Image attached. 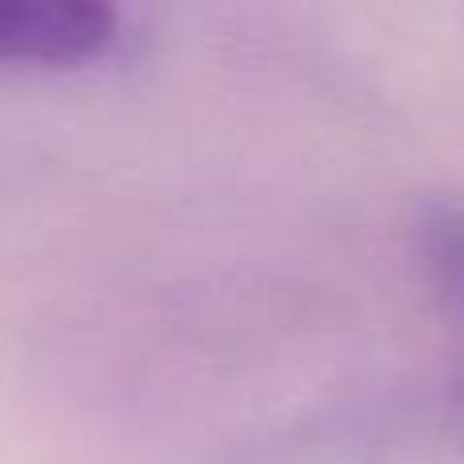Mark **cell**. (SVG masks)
I'll use <instances>...</instances> for the list:
<instances>
[{
	"label": "cell",
	"mask_w": 464,
	"mask_h": 464,
	"mask_svg": "<svg viewBox=\"0 0 464 464\" xmlns=\"http://www.w3.org/2000/svg\"><path fill=\"white\" fill-rule=\"evenodd\" d=\"M122 41V13L102 0H0V70H82Z\"/></svg>",
	"instance_id": "1"
},
{
	"label": "cell",
	"mask_w": 464,
	"mask_h": 464,
	"mask_svg": "<svg viewBox=\"0 0 464 464\" xmlns=\"http://www.w3.org/2000/svg\"><path fill=\"white\" fill-rule=\"evenodd\" d=\"M457 334H460V392H464V326H457Z\"/></svg>",
	"instance_id": "2"
}]
</instances>
